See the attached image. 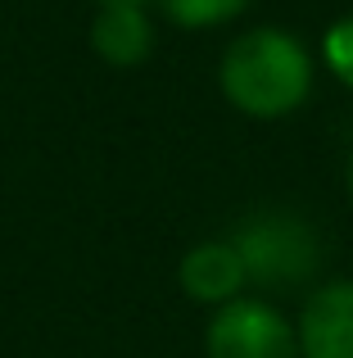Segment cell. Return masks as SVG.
Returning a JSON list of instances; mask_svg holds the SVG:
<instances>
[{"mask_svg": "<svg viewBox=\"0 0 353 358\" xmlns=\"http://www.w3.org/2000/svg\"><path fill=\"white\" fill-rule=\"evenodd\" d=\"M313 50L285 27H249L222 50L218 87L236 114L254 122L290 118L313 96Z\"/></svg>", "mask_w": 353, "mask_h": 358, "instance_id": "6da1fadb", "label": "cell"}, {"mask_svg": "<svg viewBox=\"0 0 353 358\" xmlns=\"http://www.w3.org/2000/svg\"><path fill=\"white\" fill-rule=\"evenodd\" d=\"M299 358H353V281H326L303 299L294 322Z\"/></svg>", "mask_w": 353, "mask_h": 358, "instance_id": "277c9868", "label": "cell"}, {"mask_svg": "<svg viewBox=\"0 0 353 358\" xmlns=\"http://www.w3.org/2000/svg\"><path fill=\"white\" fill-rule=\"evenodd\" d=\"M163 9L176 27L200 32V27H222L231 18H240L249 9V0H163Z\"/></svg>", "mask_w": 353, "mask_h": 358, "instance_id": "52a82bcc", "label": "cell"}, {"mask_svg": "<svg viewBox=\"0 0 353 358\" xmlns=\"http://www.w3.org/2000/svg\"><path fill=\"white\" fill-rule=\"evenodd\" d=\"M96 5H145V0H96Z\"/></svg>", "mask_w": 353, "mask_h": 358, "instance_id": "9c48e42d", "label": "cell"}, {"mask_svg": "<svg viewBox=\"0 0 353 358\" xmlns=\"http://www.w3.org/2000/svg\"><path fill=\"white\" fill-rule=\"evenodd\" d=\"M176 281H181V290L195 299V304H204V308L231 304V299H240L245 286H249L245 263H240L236 245H231L227 236L190 245V250L181 254V263H176Z\"/></svg>", "mask_w": 353, "mask_h": 358, "instance_id": "5b68a950", "label": "cell"}, {"mask_svg": "<svg viewBox=\"0 0 353 358\" xmlns=\"http://www.w3.org/2000/svg\"><path fill=\"white\" fill-rule=\"evenodd\" d=\"M240 263H245L249 286L258 290H294L317 277L322 268V236L308 218L285 209H258L231 227Z\"/></svg>", "mask_w": 353, "mask_h": 358, "instance_id": "7a4b0ae2", "label": "cell"}, {"mask_svg": "<svg viewBox=\"0 0 353 358\" xmlns=\"http://www.w3.org/2000/svg\"><path fill=\"white\" fill-rule=\"evenodd\" d=\"M91 50L109 69H136L154 50V23L145 5H96L91 14Z\"/></svg>", "mask_w": 353, "mask_h": 358, "instance_id": "8992f818", "label": "cell"}, {"mask_svg": "<svg viewBox=\"0 0 353 358\" xmlns=\"http://www.w3.org/2000/svg\"><path fill=\"white\" fill-rule=\"evenodd\" d=\"M322 64H326V73L340 87L353 91V14L336 18L326 27V36H322Z\"/></svg>", "mask_w": 353, "mask_h": 358, "instance_id": "ba28073f", "label": "cell"}, {"mask_svg": "<svg viewBox=\"0 0 353 358\" xmlns=\"http://www.w3.org/2000/svg\"><path fill=\"white\" fill-rule=\"evenodd\" d=\"M204 358H299V331L276 304L240 295L213 308L204 327Z\"/></svg>", "mask_w": 353, "mask_h": 358, "instance_id": "3957f363", "label": "cell"}, {"mask_svg": "<svg viewBox=\"0 0 353 358\" xmlns=\"http://www.w3.org/2000/svg\"><path fill=\"white\" fill-rule=\"evenodd\" d=\"M349 200H353V159H349Z\"/></svg>", "mask_w": 353, "mask_h": 358, "instance_id": "30bf717a", "label": "cell"}]
</instances>
